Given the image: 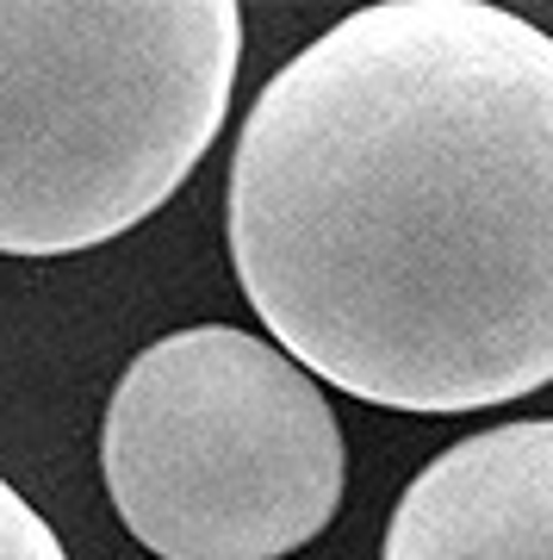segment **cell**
I'll return each mask as SVG.
<instances>
[{"instance_id": "cell-5", "label": "cell", "mask_w": 553, "mask_h": 560, "mask_svg": "<svg viewBox=\"0 0 553 560\" xmlns=\"http://www.w3.org/2000/svg\"><path fill=\"white\" fill-rule=\"evenodd\" d=\"M0 560H69L62 536L25 504V492H13V480H0Z\"/></svg>"}, {"instance_id": "cell-4", "label": "cell", "mask_w": 553, "mask_h": 560, "mask_svg": "<svg viewBox=\"0 0 553 560\" xmlns=\"http://www.w3.org/2000/svg\"><path fill=\"white\" fill-rule=\"evenodd\" d=\"M379 560H553V418L442 448L398 492Z\"/></svg>"}, {"instance_id": "cell-3", "label": "cell", "mask_w": 553, "mask_h": 560, "mask_svg": "<svg viewBox=\"0 0 553 560\" xmlns=\"http://www.w3.org/2000/svg\"><path fill=\"white\" fill-rule=\"evenodd\" d=\"M99 474L162 560H280L342 504V423L323 386L256 330L193 324L119 374Z\"/></svg>"}, {"instance_id": "cell-2", "label": "cell", "mask_w": 553, "mask_h": 560, "mask_svg": "<svg viewBox=\"0 0 553 560\" xmlns=\"http://www.w3.org/2000/svg\"><path fill=\"white\" fill-rule=\"evenodd\" d=\"M231 0H0V256L138 231L224 131Z\"/></svg>"}, {"instance_id": "cell-1", "label": "cell", "mask_w": 553, "mask_h": 560, "mask_svg": "<svg viewBox=\"0 0 553 560\" xmlns=\"http://www.w3.org/2000/svg\"><path fill=\"white\" fill-rule=\"evenodd\" d=\"M231 261L274 349L386 411L553 381V32L379 0L280 69L231 156Z\"/></svg>"}]
</instances>
